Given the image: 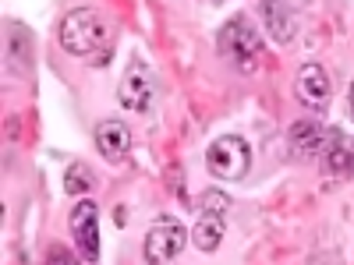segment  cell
Instances as JSON below:
<instances>
[{
  "instance_id": "cell-2",
  "label": "cell",
  "mask_w": 354,
  "mask_h": 265,
  "mask_svg": "<svg viewBox=\"0 0 354 265\" xmlns=\"http://www.w3.org/2000/svg\"><path fill=\"white\" fill-rule=\"evenodd\" d=\"M216 46H220V53L227 57L234 68H241V71H255V68H259L262 36H259V28H255L245 14H234V18L220 28Z\"/></svg>"
},
{
  "instance_id": "cell-7",
  "label": "cell",
  "mask_w": 354,
  "mask_h": 265,
  "mask_svg": "<svg viewBox=\"0 0 354 265\" xmlns=\"http://www.w3.org/2000/svg\"><path fill=\"white\" fill-rule=\"evenodd\" d=\"M294 96H298L305 106H312V110H322V106L330 103V96H333L330 71L322 68V64L298 68V75H294Z\"/></svg>"
},
{
  "instance_id": "cell-8",
  "label": "cell",
  "mask_w": 354,
  "mask_h": 265,
  "mask_svg": "<svg viewBox=\"0 0 354 265\" xmlns=\"http://www.w3.org/2000/svg\"><path fill=\"white\" fill-rule=\"evenodd\" d=\"M326 138H330V128H322L315 117H305V121H294L290 131H287V141H290V153L294 156H319L326 149Z\"/></svg>"
},
{
  "instance_id": "cell-10",
  "label": "cell",
  "mask_w": 354,
  "mask_h": 265,
  "mask_svg": "<svg viewBox=\"0 0 354 265\" xmlns=\"http://www.w3.org/2000/svg\"><path fill=\"white\" fill-rule=\"evenodd\" d=\"M93 138H96V149H100L103 159H124L131 153V128L124 121H117V117L100 121Z\"/></svg>"
},
{
  "instance_id": "cell-17",
  "label": "cell",
  "mask_w": 354,
  "mask_h": 265,
  "mask_svg": "<svg viewBox=\"0 0 354 265\" xmlns=\"http://www.w3.org/2000/svg\"><path fill=\"white\" fill-rule=\"evenodd\" d=\"M213 4H220V0H213Z\"/></svg>"
},
{
  "instance_id": "cell-6",
  "label": "cell",
  "mask_w": 354,
  "mask_h": 265,
  "mask_svg": "<svg viewBox=\"0 0 354 265\" xmlns=\"http://www.w3.org/2000/svg\"><path fill=\"white\" fill-rule=\"evenodd\" d=\"M68 219H71L68 226H71V237L78 244V255L85 262H96L100 258V205L82 198L75 209H71Z\"/></svg>"
},
{
  "instance_id": "cell-16",
  "label": "cell",
  "mask_w": 354,
  "mask_h": 265,
  "mask_svg": "<svg viewBox=\"0 0 354 265\" xmlns=\"http://www.w3.org/2000/svg\"><path fill=\"white\" fill-rule=\"evenodd\" d=\"M347 113H351V121H354V81H351V88H347Z\"/></svg>"
},
{
  "instance_id": "cell-9",
  "label": "cell",
  "mask_w": 354,
  "mask_h": 265,
  "mask_svg": "<svg viewBox=\"0 0 354 265\" xmlns=\"http://www.w3.org/2000/svg\"><path fill=\"white\" fill-rule=\"evenodd\" d=\"M322 170L330 177H351L354 173V135L333 128L322 149Z\"/></svg>"
},
{
  "instance_id": "cell-4",
  "label": "cell",
  "mask_w": 354,
  "mask_h": 265,
  "mask_svg": "<svg viewBox=\"0 0 354 265\" xmlns=\"http://www.w3.org/2000/svg\"><path fill=\"white\" fill-rule=\"evenodd\" d=\"M188 237H192V230L181 219L163 216L160 223L149 226V233H145V244H142L145 265H170L177 255L188 248Z\"/></svg>"
},
{
  "instance_id": "cell-13",
  "label": "cell",
  "mask_w": 354,
  "mask_h": 265,
  "mask_svg": "<svg viewBox=\"0 0 354 265\" xmlns=\"http://www.w3.org/2000/svg\"><path fill=\"white\" fill-rule=\"evenodd\" d=\"M93 173H88V166H82V163H71L68 170H64V191L68 195H85V191H93Z\"/></svg>"
},
{
  "instance_id": "cell-15",
  "label": "cell",
  "mask_w": 354,
  "mask_h": 265,
  "mask_svg": "<svg viewBox=\"0 0 354 265\" xmlns=\"http://www.w3.org/2000/svg\"><path fill=\"white\" fill-rule=\"evenodd\" d=\"M227 205H230L227 195H216V191H205V195H202V209H209V213H223Z\"/></svg>"
},
{
  "instance_id": "cell-5",
  "label": "cell",
  "mask_w": 354,
  "mask_h": 265,
  "mask_svg": "<svg viewBox=\"0 0 354 265\" xmlns=\"http://www.w3.org/2000/svg\"><path fill=\"white\" fill-rule=\"evenodd\" d=\"M117 103H121L124 110H135V113L153 110V103H156V75L142 61H131L124 78L117 81Z\"/></svg>"
},
{
  "instance_id": "cell-3",
  "label": "cell",
  "mask_w": 354,
  "mask_h": 265,
  "mask_svg": "<svg viewBox=\"0 0 354 265\" xmlns=\"http://www.w3.org/2000/svg\"><path fill=\"white\" fill-rule=\"evenodd\" d=\"M252 166V145L241 135H220L205 149V170L220 181H245Z\"/></svg>"
},
{
  "instance_id": "cell-12",
  "label": "cell",
  "mask_w": 354,
  "mask_h": 265,
  "mask_svg": "<svg viewBox=\"0 0 354 265\" xmlns=\"http://www.w3.org/2000/svg\"><path fill=\"white\" fill-rule=\"evenodd\" d=\"M223 233H227V223H223V213H209V209H202V216L195 219L192 226V244L198 251H216L220 241H223Z\"/></svg>"
},
{
  "instance_id": "cell-14",
  "label": "cell",
  "mask_w": 354,
  "mask_h": 265,
  "mask_svg": "<svg viewBox=\"0 0 354 265\" xmlns=\"http://www.w3.org/2000/svg\"><path fill=\"white\" fill-rule=\"evenodd\" d=\"M46 265H78V255L64 244H50L46 251Z\"/></svg>"
},
{
  "instance_id": "cell-11",
  "label": "cell",
  "mask_w": 354,
  "mask_h": 265,
  "mask_svg": "<svg viewBox=\"0 0 354 265\" xmlns=\"http://www.w3.org/2000/svg\"><path fill=\"white\" fill-rule=\"evenodd\" d=\"M262 21H266V32L280 46L298 36V14L290 11L287 0H262Z\"/></svg>"
},
{
  "instance_id": "cell-1",
  "label": "cell",
  "mask_w": 354,
  "mask_h": 265,
  "mask_svg": "<svg viewBox=\"0 0 354 265\" xmlns=\"http://www.w3.org/2000/svg\"><path fill=\"white\" fill-rule=\"evenodd\" d=\"M110 36H113L110 21L100 11H93V8H75L61 21V46L71 57L88 61V64L110 61Z\"/></svg>"
}]
</instances>
